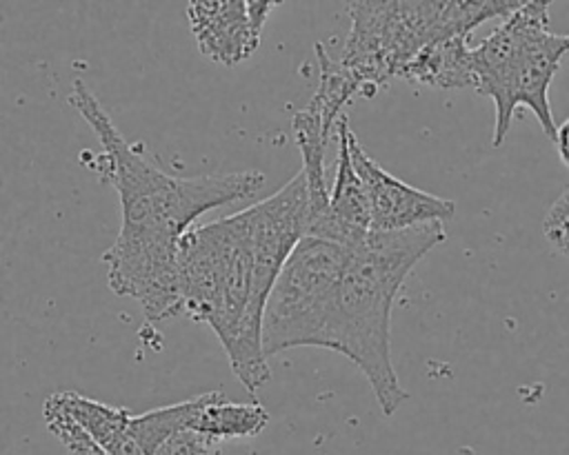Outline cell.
Wrapping results in <instances>:
<instances>
[{"instance_id": "7", "label": "cell", "mask_w": 569, "mask_h": 455, "mask_svg": "<svg viewBox=\"0 0 569 455\" xmlns=\"http://www.w3.org/2000/svg\"><path fill=\"white\" fill-rule=\"evenodd\" d=\"M247 209L251 215L253 297L240 344L229 357V364L238 382L249 393H256L271 377L262 348V315L267 297L293 249L309 235V191L302 171H298L273 195Z\"/></svg>"}, {"instance_id": "16", "label": "cell", "mask_w": 569, "mask_h": 455, "mask_svg": "<svg viewBox=\"0 0 569 455\" xmlns=\"http://www.w3.org/2000/svg\"><path fill=\"white\" fill-rule=\"evenodd\" d=\"M556 149H558V155L562 160V164L569 169V118H565L558 129H556Z\"/></svg>"}, {"instance_id": "13", "label": "cell", "mask_w": 569, "mask_h": 455, "mask_svg": "<svg viewBox=\"0 0 569 455\" xmlns=\"http://www.w3.org/2000/svg\"><path fill=\"white\" fill-rule=\"evenodd\" d=\"M269 424V413L258 402H231L222 391L202 393V404L191 431L218 442L256 437Z\"/></svg>"}, {"instance_id": "11", "label": "cell", "mask_w": 569, "mask_h": 455, "mask_svg": "<svg viewBox=\"0 0 569 455\" xmlns=\"http://www.w3.org/2000/svg\"><path fill=\"white\" fill-rule=\"evenodd\" d=\"M51 397L107 455H140L129 435L131 413L127 408L73 391L51 393Z\"/></svg>"}, {"instance_id": "15", "label": "cell", "mask_w": 569, "mask_h": 455, "mask_svg": "<svg viewBox=\"0 0 569 455\" xmlns=\"http://www.w3.org/2000/svg\"><path fill=\"white\" fill-rule=\"evenodd\" d=\"M542 235L560 255L569 257V186L545 213Z\"/></svg>"}, {"instance_id": "3", "label": "cell", "mask_w": 569, "mask_h": 455, "mask_svg": "<svg viewBox=\"0 0 569 455\" xmlns=\"http://www.w3.org/2000/svg\"><path fill=\"white\" fill-rule=\"evenodd\" d=\"M522 0H360L349 2L351 29L340 53L365 98H373L425 47L469 38L493 18H509Z\"/></svg>"}, {"instance_id": "6", "label": "cell", "mask_w": 569, "mask_h": 455, "mask_svg": "<svg viewBox=\"0 0 569 455\" xmlns=\"http://www.w3.org/2000/svg\"><path fill=\"white\" fill-rule=\"evenodd\" d=\"M349 249L313 235L302 237L293 249L264 304L262 348L267 357L296 346L327 348Z\"/></svg>"}, {"instance_id": "5", "label": "cell", "mask_w": 569, "mask_h": 455, "mask_svg": "<svg viewBox=\"0 0 569 455\" xmlns=\"http://www.w3.org/2000/svg\"><path fill=\"white\" fill-rule=\"evenodd\" d=\"M178 275L182 315L207 324L231 357L253 297L249 209L191 226L180 242Z\"/></svg>"}, {"instance_id": "9", "label": "cell", "mask_w": 569, "mask_h": 455, "mask_svg": "<svg viewBox=\"0 0 569 455\" xmlns=\"http://www.w3.org/2000/svg\"><path fill=\"white\" fill-rule=\"evenodd\" d=\"M273 0H191L187 18L196 44L211 62L231 67L260 44L262 27L276 9Z\"/></svg>"}, {"instance_id": "12", "label": "cell", "mask_w": 569, "mask_h": 455, "mask_svg": "<svg viewBox=\"0 0 569 455\" xmlns=\"http://www.w3.org/2000/svg\"><path fill=\"white\" fill-rule=\"evenodd\" d=\"M398 78L433 89H473L471 47L467 38L429 44L400 69Z\"/></svg>"}, {"instance_id": "2", "label": "cell", "mask_w": 569, "mask_h": 455, "mask_svg": "<svg viewBox=\"0 0 569 455\" xmlns=\"http://www.w3.org/2000/svg\"><path fill=\"white\" fill-rule=\"evenodd\" d=\"M445 237L442 222H433L405 231H371L349 249L327 348L360 368L385 415H393L409 397L391 362L393 300L411 269Z\"/></svg>"}, {"instance_id": "1", "label": "cell", "mask_w": 569, "mask_h": 455, "mask_svg": "<svg viewBox=\"0 0 569 455\" xmlns=\"http://www.w3.org/2000/svg\"><path fill=\"white\" fill-rule=\"evenodd\" d=\"M69 104L96 133L102 153L93 166L120 198V231L102 253L109 289L140 302L151 322L182 315L178 275L182 237L202 213L258 193L264 175L256 169L169 175L147 158L142 144L122 138L82 80H73Z\"/></svg>"}, {"instance_id": "4", "label": "cell", "mask_w": 569, "mask_h": 455, "mask_svg": "<svg viewBox=\"0 0 569 455\" xmlns=\"http://www.w3.org/2000/svg\"><path fill=\"white\" fill-rule=\"evenodd\" d=\"M549 0H527L478 47H471L473 91L496 109L491 146H500L518 107H527L547 138H556L549 87L569 55V33L549 29Z\"/></svg>"}, {"instance_id": "8", "label": "cell", "mask_w": 569, "mask_h": 455, "mask_svg": "<svg viewBox=\"0 0 569 455\" xmlns=\"http://www.w3.org/2000/svg\"><path fill=\"white\" fill-rule=\"evenodd\" d=\"M351 162L365 184L371 206V231H405L453 218V200L416 189L385 171L349 131Z\"/></svg>"}, {"instance_id": "14", "label": "cell", "mask_w": 569, "mask_h": 455, "mask_svg": "<svg viewBox=\"0 0 569 455\" xmlns=\"http://www.w3.org/2000/svg\"><path fill=\"white\" fill-rule=\"evenodd\" d=\"M313 51H316V58H318L320 78H318V87H316L311 100L307 102V107L316 115H320L325 131L329 135H336V124L345 115L342 109L351 100L365 98V95H362V89L356 82V78L342 67L340 60H336L327 53L325 44L316 42Z\"/></svg>"}, {"instance_id": "10", "label": "cell", "mask_w": 569, "mask_h": 455, "mask_svg": "<svg viewBox=\"0 0 569 455\" xmlns=\"http://www.w3.org/2000/svg\"><path fill=\"white\" fill-rule=\"evenodd\" d=\"M349 131V118L342 115L336 124L338 158L336 178L329 193V209L327 215L309 231L313 237L338 242L342 246H356L371 233V206L365 184L351 162Z\"/></svg>"}]
</instances>
